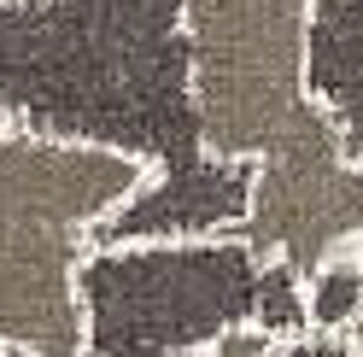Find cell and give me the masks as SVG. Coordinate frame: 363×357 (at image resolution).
Masks as SVG:
<instances>
[{
	"mask_svg": "<svg viewBox=\"0 0 363 357\" xmlns=\"http://www.w3.org/2000/svg\"><path fill=\"white\" fill-rule=\"evenodd\" d=\"M269 357H363L346 334H323V328H311V334H299V340H281Z\"/></svg>",
	"mask_w": 363,
	"mask_h": 357,
	"instance_id": "cell-7",
	"label": "cell"
},
{
	"mask_svg": "<svg viewBox=\"0 0 363 357\" xmlns=\"http://www.w3.org/2000/svg\"><path fill=\"white\" fill-rule=\"evenodd\" d=\"M305 88L334 118L346 159L363 164V0H311Z\"/></svg>",
	"mask_w": 363,
	"mask_h": 357,
	"instance_id": "cell-4",
	"label": "cell"
},
{
	"mask_svg": "<svg viewBox=\"0 0 363 357\" xmlns=\"http://www.w3.org/2000/svg\"><path fill=\"white\" fill-rule=\"evenodd\" d=\"M147 176L141 152L30 135L0 118V346L82 357V258Z\"/></svg>",
	"mask_w": 363,
	"mask_h": 357,
	"instance_id": "cell-1",
	"label": "cell"
},
{
	"mask_svg": "<svg viewBox=\"0 0 363 357\" xmlns=\"http://www.w3.org/2000/svg\"><path fill=\"white\" fill-rule=\"evenodd\" d=\"M311 0H188L194 111L217 159H334L340 129L305 88Z\"/></svg>",
	"mask_w": 363,
	"mask_h": 357,
	"instance_id": "cell-2",
	"label": "cell"
},
{
	"mask_svg": "<svg viewBox=\"0 0 363 357\" xmlns=\"http://www.w3.org/2000/svg\"><path fill=\"white\" fill-rule=\"evenodd\" d=\"M258 164L206 152L194 170H152L118 211L94 229V246H135V240H206L240 234L252 211Z\"/></svg>",
	"mask_w": 363,
	"mask_h": 357,
	"instance_id": "cell-3",
	"label": "cell"
},
{
	"mask_svg": "<svg viewBox=\"0 0 363 357\" xmlns=\"http://www.w3.org/2000/svg\"><path fill=\"white\" fill-rule=\"evenodd\" d=\"M276 346H281V340H276L264 322H235L229 334H217V340H211L206 357H269Z\"/></svg>",
	"mask_w": 363,
	"mask_h": 357,
	"instance_id": "cell-6",
	"label": "cell"
},
{
	"mask_svg": "<svg viewBox=\"0 0 363 357\" xmlns=\"http://www.w3.org/2000/svg\"><path fill=\"white\" fill-rule=\"evenodd\" d=\"M305 293H311V328L352 334V322L363 317V252L357 246L334 252L323 270L305 281Z\"/></svg>",
	"mask_w": 363,
	"mask_h": 357,
	"instance_id": "cell-5",
	"label": "cell"
}]
</instances>
